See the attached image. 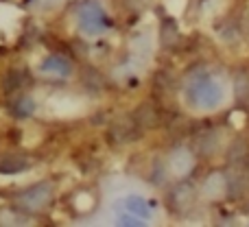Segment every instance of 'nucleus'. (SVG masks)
<instances>
[{
  "instance_id": "nucleus-3",
  "label": "nucleus",
  "mask_w": 249,
  "mask_h": 227,
  "mask_svg": "<svg viewBox=\"0 0 249 227\" xmlns=\"http://www.w3.org/2000/svg\"><path fill=\"white\" fill-rule=\"evenodd\" d=\"M121 206L129 212V214H136V216H140V219H149L151 208H153L151 203H146L142 197H127V199H123L121 201Z\"/></svg>"
},
{
  "instance_id": "nucleus-2",
  "label": "nucleus",
  "mask_w": 249,
  "mask_h": 227,
  "mask_svg": "<svg viewBox=\"0 0 249 227\" xmlns=\"http://www.w3.org/2000/svg\"><path fill=\"white\" fill-rule=\"evenodd\" d=\"M186 96H188L190 103L197 105V107H214L221 99V92H219V86H216L212 79L201 77L190 83L188 90H186Z\"/></svg>"
},
{
  "instance_id": "nucleus-5",
  "label": "nucleus",
  "mask_w": 249,
  "mask_h": 227,
  "mask_svg": "<svg viewBox=\"0 0 249 227\" xmlns=\"http://www.w3.org/2000/svg\"><path fill=\"white\" fill-rule=\"evenodd\" d=\"M26 168L24 159H9V162H0V173H22Z\"/></svg>"
},
{
  "instance_id": "nucleus-1",
  "label": "nucleus",
  "mask_w": 249,
  "mask_h": 227,
  "mask_svg": "<svg viewBox=\"0 0 249 227\" xmlns=\"http://www.w3.org/2000/svg\"><path fill=\"white\" fill-rule=\"evenodd\" d=\"M79 26L86 35H101L103 31H107L112 26V20L107 17V13L103 11L99 2L88 0L79 7Z\"/></svg>"
},
{
  "instance_id": "nucleus-4",
  "label": "nucleus",
  "mask_w": 249,
  "mask_h": 227,
  "mask_svg": "<svg viewBox=\"0 0 249 227\" xmlns=\"http://www.w3.org/2000/svg\"><path fill=\"white\" fill-rule=\"evenodd\" d=\"M42 70L48 74H57V77H66L70 74V64L59 55H51L48 59H44L42 64Z\"/></svg>"
},
{
  "instance_id": "nucleus-6",
  "label": "nucleus",
  "mask_w": 249,
  "mask_h": 227,
  "mask_svg": "<svg viewBox=\"0 0 249 227\" xmlns=\"http://www.w3.org/2000/svg\"><path fill=\"white\" fill-rule=\"evenodd\" d=\"M138 219H140V216H136V214H131V216H123V219L118 221V223H121V225H140L142 221H138Z\"/></svg>"
}]
</instances>
